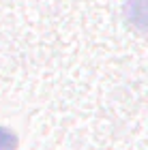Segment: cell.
<instances>
[{"label":"cell","instance_id":"1","mask_svg":"<svg viewBox=\"0 0 148 150\" xmlns=\"http://www.w3.org/2000/svg\"><path fill=\"white\" fill-rule=\"evenodd\" d=\"M123 15L133 30L148 35V0H125Z\"/></svg>","mask_w":148,"mask_h":150},{"label":"cell","instance_id":"2","mask_svg":"<svg viewBox=\"0 0 148 150\" xmlns=\"http://www.w3.org/2000/svg\"><path fill=\"white\" fill-rule=\"evenodd\" d=\"M19 137L9 127H0V150H17Z\"/></svg>","mask_w":148,"mask_h":150}]
</instances>
